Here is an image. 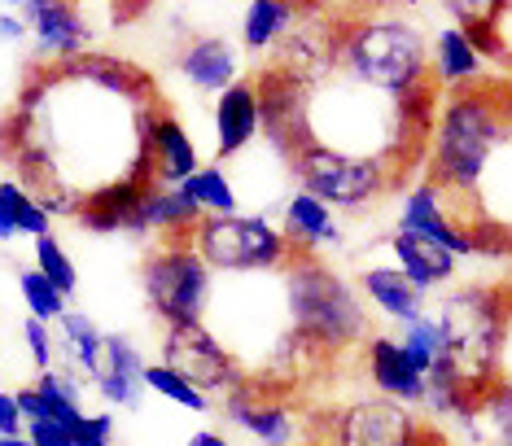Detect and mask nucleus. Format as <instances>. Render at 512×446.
<instances>
[{
  "label": "nucleus",
  "instance_id": "nucleus-1",
  "mask_svg": "<svg viewBox=\"0 0 512 446\" xmlns=\"http://www.w3.org/2000/svg\"><path fill=\"white\" fill-rule=\"evenodd\" d=\"M508 140V88L499 79L447 92L429 123V184L442 193L451 219L486 241H504L482 219V197L491 189V175L504 180Z\"/></svg>",
  "mask_w": 512,
  "mask_h": 446
},
{
  "label": "nucleus",
  "instance_id": "nucleus-2",
  "mask_svg": "<svg viewBox=\"0 0 512 446\" xmlns=\"http://www.w3.org/2000/svg\"><path fill=\"white\" fill-rule=\"evenodd\" d=\"M333 66L381 97H407L429 84V40L407 18H346L337 22Z\"/></svg>",
  "mask_w": 512,
  "mask_h": 446
},
{
  "label": "nucleus",
  "instance_id": "nucleus-3",
  "mask_svg": "<svg viewBox=\"0 0 512 446\" xmlns=\"http://www.w3.org/2000/svg\"><path fill=\"white\" fill-rule=\"evenodd\" d=\"M281 302L289 328L316 342L324 355H342L368 342V307L355 280L333 272L320 258H289L281 272Z\"/></svg>",
  "mask_w": 512,
  "mask_h": 446
},
{
  "label": "nucleus",
  "instance_id": "nucleus-4",
  "mask_svg": "<svg viewBox=\"0 0 512 446\" xmlns=\"http://www.w3.org/2000/svg\"><path fill=\"white\" fill-rule=\"evenodd\" d=\"M438 324L447 333V368L460 390L473 398L504 385V337H508V307L495 285H464L447 289L438 302Z\"/></svg>",
  "mask_w": 512,
  "mask_h": 446
},
{
  "label": "nucleus",
  "instance_id": "nucleus-5",
  "mask_svg": "<svg viewBox=\"0 0 512 446\" xmlns=\"http://www.w3.org/2000/svg\"><path fill=\"white\" fill-rule=\"evenodd\" d=\"M189 245L211 272H224V276L285 272L289 258H294L285 237H281V228H276L267 215H259V210L197 219V228L189 232Z\"/></svg>",
  "mask_w": 512,
  "mask_h": 446
},
{
  "label": "nucleus",
  "instance_id": "nucleus-6",
  "mask_svg": "<svg viewBox=\"0 0 512 446\" xmlns=\"http://www.w3.org/2000/svg\"><path fill=\"white\" fill-rule=\"evenodd\" d=\"M294 180L302 193H311L316 202L337 210H364L381 193H390L403 175L399 158H351V154H333L320 145H302L294 158Z\"/></svg>",
  "mask_w": 512,
  "mask_h": 446
},
{
  "label": "nucleus",
  "instance_id": "nucleus-7",
  "mask_svg": "<svg viewBox=\"0 0 512 446\" xmlns=\"http://www.w3.org/2000/svg\"><path fill=\"white\" fill-rule=\"evenodd\" d=\"M141 289L149 311L167 328L176 324H206L215 307V272L197 258V250L184 241H162L141 263Z\"/></svg>",
  "mask_w": 512,
  "mask_h": 446
},
{
  "label": "nucleus",
  "instance_id": "nucleus-8",
  "mask_svg": "<svg viewBox=\"0 0 512 446\" xmlns=\"http://www.w3.org/2000/svg\"><path fill=\"white\" fill-rule=\"evenodd\" d=\"M180 381H189L197 394H228L246 381V368L237 355L224 346V337H215V328L206 324H176L162 337V359Z\"/></svg>",
  "mask_w": 512,
  "mask_h": 446
},
{
  "label": "nucleus",
  "instance_id": "nucleus-9",
  "mask_svg": "<svg viewBox=\"0 0 512 446\" xmlns=\"http://www.w3.org/2000/svg\"><path fill=\"white\" fill-rule=\"evenodd\" d=\"M333 446H429V433L412 407L390 398H355L333 416Z\"/></svg>",
  "mask_w": 512,
  "mask_h": 446
},
{
  "label": "nucleus",
  "instance_id": "nucleus-10",
  "mask_svg": "<svg viewBox=\"0 0 512 446\" xmlns=\"http://www.w3.org/2000/svg\"><path fill=\"white\" fill-rule=\"evenodd\" d=\"M14 14L22 18L31 44H36L40 62L49 66H66L75 57L92 53V22L79 5H66V0H22L14 5Z\"/></svg>",
  "mask_w": 512,
  "mask_h": 446
},
{
  "label": "nucleus",
  "instance_id": "nucleus-11",
  "mask_svg": "<svg viewBox=\"0 0 512 446\" xmlns=\"http://www.w3.org/2000/svg\"><path fill=\"white\" fill-rule=\"evenodd\" d=\"M399 232H412V237H425L442 245L451 258H469V254H482V250H495L504 254V245L477 237V232L460 228L456 219H451L447 202H442V193L434 189L429 180H416L412 189L403 193V206H399Z\"/></svg>",
  "mask_w": 512,
  "mask_h": 446
},
{
  "label": "nucleus",
  "instance_id": "nucleus-12",
  "mask_svg": "<svg viewBox=\"0 0 512 446\" xmlns=\"http://www.w3.org/2000/svg\"><path fill=\"white\" fill-rule=\"evenodd\" d=\"M145 162H149V180L158 189H180L189 175L202 167L193 136L184 132V123L171 110H162L154 101L145 110Z\"/></svg>",
  "mask_w": 512,
  "mask_h": 446
},
{
  "label": "nucleus",
  "instance_id": "nucleus-13",
  "mask_svg": "<svg viewBox=\"0 0 512 446\" xmlns=\"http://www.w3.org/2000/svg\"><path fill=\"white\" fill-rule=\"evenodd\" d=\"M224 416L241 433H250L259 446H294L298 420L289 412V403L276 390H263L254 381H241L237 390L224 394Z\"/></svg>",
  "mask_w": 512,
  "mask_h": 446
},
{
  "label": "nucleus",
  "instance_id": "nucleus-14",
  "mask_svg": "<svg viewBox=\"0 0 512 446\" xmlns=\"http://www.w3.org/2000/svg\"><path fill=\"white\" fill-rule=\"evenodd\" d=\"M145 363L149 359L141 355V346H136L127 333H106V342H101V368H97V377H92V390H97V398L110 407V412H141Z\"/></svg>",
  "mask_w": 512,
  "mask_h": 446
},
{
  "label": "nucleus",
  "instance_id": "nucleus-15",
  "mask_svg": "<svg viewBox=\"0 0 512 446\" xmlns=\"http://www.w3.org/2000/svg\"><path fill=\"white\" fill-rule=\"evenodd\" d=\"M281 237L289 245V254L294 258H316L320 250H333V245H342L346 241V228H342V219L333 215L324 202H316L311 193H302L294 189L285 197V206H281Z\"/></svg>",
  "mask_w": 512,
  "mask_h": 446
},
{
  "label": "nucleus",
  "instance_id": "nucleus-16",
  "mask_svg": "<svg viewBox=\"0 0 512 446\" xmlns=\"http://www.w3.org/2000/svg\"><path fill=\"white\" fill-rule=\"evenodd\" d=\"M14 403H18L22 425H31V420H53V425H62V429H75L79 416H84V385L75 381V372L49 368L36 377V385L14 390Z\"/></svg>",
  "mask_w": 512,
  "mask_h": 446
},
{
  "label": "nucleus",
  "instance_id": "nucleus-17",
  "mask_svg": "<svg viewBox=\"0 0 512 446\" xmlns=\"http://www.w3.org/2000/svg\"><path fill=\"white\" fill-rule=\"evenodd\" d=\"M176 70L193 92L219 97L228 84L241 79V49L224 35H193L176 57Z\"/></svg>",
  "mask_w": 512,
  "mask_h": 446
},
{
  "label": "nucleus",
  "instance_id": "nucleus-18",
  "mask_svg": "<svg viewBox=\"0 0 512 446\" xmlns=\"http://www.w3.org/2000/svg\"><path fill=\"white\" fill-rule=\"evenodd\" d=\"M259 127H263L259 88H254V79L241 75L237 84H228L215 97V154L237 158L241 149H250L259 140Z\"/></svg>",
  "mask_w": 512,
  "mask_h": 446
},
{
  "label": "nucleus",
  "instance_id": "nucleus-19",
  "mask_svg": "<svg viewBox=\"0 0 512 446\" xmlns=\"http://www.w3.org/2000/svg\"><path fill=\"white\" fill-rule=\"evenodd\" d=\"M364 363H368V377H372V390L381 398L399 407H421L425 403V377L407 363V355L399 350L390 333H368L364 342Z\"/></svg>",
  "mask_w": 512,
  "mask_h": 446
},
{
  "label": "nucleus",
  "instance_id": "nucleus-20",
  "mask_svg": "<svg viewBox=\"0 0 512 446\" xmlns=\"http://www.w3.org/2000/svg\"><path fill=\"white\" fill-rule=\"evenodd\" d=\"M390 254H394V267L407 276V285L416 293H434V289H451L460 276V258H451L442 245L425 241V237H412V232H390Z\"/></svg>",
  "mask_w": 512,
  "mask_h": 446
},
{
  "label": "nucleus",
  "instance_id": "nucleus-21",
  "mask_svg": "<svg viewBox=\"0 0 512 446\" xmlns=\"http://www.w3.org/2000/svg\"><path fill=\"white\" fill-rule=\"evenodd\" d=\"M197 228V215L193 206L184 202V197L176 189H145L141 197H136L132 215H127V228L132 237H162V241H184L189 232Z\"/></svg>",
  "mask_w": 512,
  "mask_h": 446
},
{
  "label": "nucleus",
  "instance_id": "nucleus-22",
  "mask_svg": "<svg viewBox=\"0 0 512 446\" xmlns=\"http://www.w3.org/2000/svg\"><path fill=\"white\" fill-rule=\"evenodd\" d=\"M482 75H486V57L477 53V44L460 27H442L429 40V84L434 88L460 92L473 88V79L482 84Z\"/></svg>",
  "mask_w": 512,
  "mask_h": 446
},
{
  "label": "nucleus",
  "instance_id": "nucleus-23",
  "mask_svg": "<svg viewBox=\"0 0 512 446\" xmlns=\"http://www.w3.org/2000/svg\"><path fill=\"white\" fill-rule=\"evenodd\" d=\"M355 289H359V298H364V307L381 311L394 324H407V320H416V315H425V293H416L407 285V276L394 263L364 267Z\"/></svg>",
  "mask_w": 512,
  "mask_h": 446
},
{
  "label": "nucleus",
  "instance_id": "nucleus-24",
  "mask_svg": "<svg viewBox=\"0 0 512 446\" xmlns=\"http://www.w3.org/2000/svg\"><path fill=\"white\" fill-rule=\"evenodd\" d=\"M145 189H154V184H145V180H119V184H110V189H97L84 206H79L75 223L84 232H97V237L123 232L127 228V215H132V206H136V197H141Z\"/></svg>",
  "mask_w": 512,
  "mask_h": 446
},
{
  "label": "nucleus",
  "instance_id": "nucleus-25",
  "mask_svg": "<svg viewBox=\"0 0 512 446\" xmlns=\"http://www.w3.org/2000/svg\"><path fill=\"white\" fill-rule=\"evenodd\" d=\"M294 22H298V5H289V0H254L241 14V49L276 53Z\"/></svg>",
  "mask_w": 512,
  "mask_h": 446
},
{
  "label": "nucleus",
  "instance_id": "nucleus-26",
  "mask_svg": "<svg viewBox=\"0 0 512 446\" xmlns=\"http://www.w3.org/2000/svg\"><path fill=\"white\" fill-rule=\"evenodd\" d=\"M176 193L193 206L197 219H219V215H237V210H241L237 184H232L228 171L215 167V162H211V167H197Z\"/></svg>",
  "mask_w": 512,
  "mask_h": 446
},
{
  "label": "nucleus",
  "instance_id": "nucleus-27",
  "mask_svg": "<svg viewBox=\"0 0 512 446\" xmlns=\"http://www.w3.org/2000/svg\"><path fill=\"white\" fill-rule=\"evenodd\" d=\"M53 232V219L40 210V202L22 189L18 180H0V245L18 241V237H49Z\"/></svg>",
  "mask_w": 512,
  "mask_h": 446
},
{
  "label": "nucleus",
  "instance_id": "nucleus-28",
  "mask_svg": "<svg viewBox=\"0 0 512 446\" xmlns=\"http://www.w3.org/2000/svg\"><path fill=\"white\" fill-rule=\"evenodd\" d=\"M101 342H106V333L97 328V320L84 311H66L62 320H57V337H53V346H62V355L66 363L79 372V377H97V368H101Z\"/></svg>",
  "mask_w": 512,
  "mask_h": 446
},
{
  "label": "nucleus",
  "instance_id": "nucleus-29",
  "mask_svg": "<svg viewBox=\"0 0 512 446\" xmlns=\"http://www.w3.org/2000/svg\"><path fill=\"white\" fill-rule=\"evenodd\" d=\"M394 342H399L407 363H412L421 377L434 368L442 355H447V333H442V324H438L434 311H425V315H416V320L399 324V337H394Z\"/></svg>",
  "mask_w": 512,
  "mask_h": 446
},
{
  "label": "nucleus",
  "instance_id": "nucleus-30",
  "mask_svg": "<svg viewBox=\"0 0 512 446\" xmlns=\"http://www.w3.org/2000/svg\"><path fill=\"white\" fill-rule=\"evenodd\" d=\"M145 394H154L162 398V403H171V407H180V412H193V416H206L215 407V398H206V394H197L189 381H180L176 372L167 368V363H145Z\"/></svg>",
  "mask_w": 512,
  "mask_h": 446
},
{
  "label": "nucleus",
  "instance_id": "nucleus-31",
  "mask_svg": "<svg viewBox=\"0 0 512 446\" xmlns=\"http://www.w3.org/2000/svg\"><path fill=\"white\" fill-rule=\"evenodd\" d=\"M31 272H40L57 293H62V298H71V293L79 289V272H75L71 254H66V245L57 241L53 232L36 241V267H31Z\"/></svg>",
  "mask_w": 512,
  "mask_h": 446
},
{
  "label": "nucleus",
  "instance_id": "nucleus-32",
  "mask_svg": "<svg viewBox=\"0 0 512 446\" xmlns=\"http://www.w3.org/2000/svg\"><path fill=\"white\" fill-rule=\"evenodd\" d=\"M18 289H22V302H27V320L57 324L66 311H71V307H66V298H62V293H57V289H53V285H49V280H44L40 272H31V267L18 276Z\"/></svg>",
  "mask_w": 512,
  "mask_h": 446
},
{
  "label": "nucleus",
  "instance_id": "nucleus-33",
  "mask_svg": "<svg viewBox=\"0 0 512 446\" xmlns=\"http://www.w3.org/2000/svg\"><path fill=\"white\" fill-rule=\"evenodd\" d=\"M75 446H114V412H84L71 429Z\"/></svg>",
  "mask_w": 512,
  "mask_h": 446
},
{
  "label": "nucleus",
  "instance_id": "nucleus-34",
  "mask_svg": "<svg viewBox=\"0 0 512 446\" xmlns=\"http://www.w3.org/2000/svg\"><path fill=\"white\" fill-rule=\"evenodd\" d=\"M22 346H27L31 363H36L40 372L53 368V328L40 324V320H22Z\"/></svg>",
  "mask_w": 512,
  "mask_h": 446
},
{
  "label": "nucleus",
  "instance_id": "nucleus-35",
  "mask_svg": "<svg viewBox=\"0 0 512 446\" xmlns=\"http://www.w3.org/2000/svg\"><path fill=\"white\" fill-rule=\"evenodd\" d=\"M22 438H27L31 446H75L71 429L53 425V420H31V425H22Z\"/></svg>",
  "mask_w": 512,
  "mask_h": 446
},
{
  "label": "nucleus",
  "instance_id": "nucleus-36",
  "mask_svg": "<svg viewBox=\"0 0 512 446\" xmlns=\"http://www.w3.org/2000/svg\"><path fill=\"white\" fill-rule=\"evenodd\" d=\"M22 433V416H18V403L9 390H0V438H18Z\"/></svg>",
  "mask_w": 512,
  "mask_h": 446
},
{
  "label": "nucleus",
  "instance_id": "nucleus-37",
  "mask_svg": "<svg viewBox=\"0 0 512 446\" xmlns=\"http://www.w3.org/2000/svg\"><path fill=\"white\" fill-rule=\"evenodd\" d=\"M27 40V27H22V18L14 9H0V44H22Z\"/></svg>",
  "mask_w": 512,
  "mask_h": 446
},
{
  "label": "nucleus",
  "instance_id": "nucleus-38",
  "mask_svg": "<svg viewBox=\"0 0 512 446\" xmlns=\"http://www.w3.org/2000/svg\"><path fill=\"white\" fill-rule=\"evenodd\" d=\"M184 446H232L224 433H215V429H197V433H189V442Z\"/></svg>",
  "mask_w": 512,
  "mask_h": 446
},
{
  "label": "nucleus",
  "instance_id": "nucleus-39",
  "mask_svg": "<svg viewBox=\"0 0 512 446\" xmlns=\"http://www.w3.org/2000/svg\"><path fill=\"white\" fill-rule=\"evenodd\" d=\"M0 446H31L27 438H22V433H18V438H0Z\"/></svg>",
  "mask_w": 512,
  "mask_h": 446
}]
</instances>
